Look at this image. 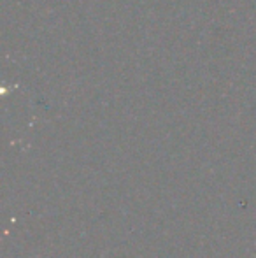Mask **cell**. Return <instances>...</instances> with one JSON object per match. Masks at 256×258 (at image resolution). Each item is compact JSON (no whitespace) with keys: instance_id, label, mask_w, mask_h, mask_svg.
Segmentation results:
<instances>
[]
</instances>
